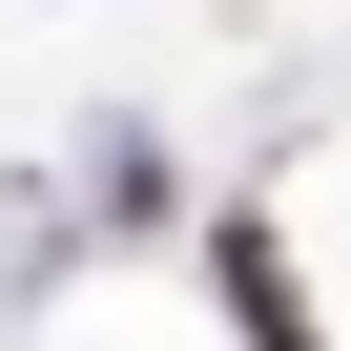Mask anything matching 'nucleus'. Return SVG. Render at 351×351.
Segmentation results:
<instances>
[{
	"instance_id": "f257e3e1",
	"label": "nucleus",
	"mask_w": 351,
	"mask_h": 351,
	"mask_svg": "<svg viewBox=\"0 0 351 351\" xmlns=\"http://www.w3.org/2000/svg\"><path fill=\"white\" fill-rule=\"evenodd\" d=\"M207 289H228V330H248V351H330V310H310V269H289V228H269V207H207Z\"/></svg>"
}]
</instances>
